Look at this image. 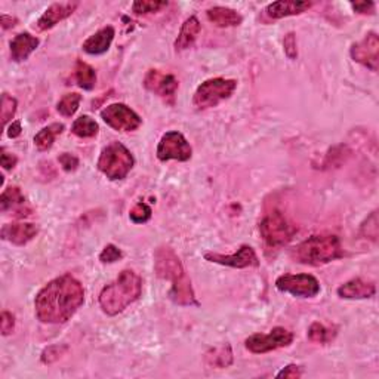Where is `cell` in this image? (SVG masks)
<instances>
[{
    "mask_svg": "<svg viewBox=\"0 0 379 379\" xmlns=\"http://www.w3.org/2000/svg\"><path fill=\"white\" fill-rule=\"evenodd\" d=\"M85 303V290L74 277L65 274L50 281L34 299L36 316L43 323H65Z\"/></svg>",
    "mask_w": 379,
    "mask_h": 379,
    "instance_id": "6da1fadb",
    "label": "cell"
},
{
    "mask_svg": "<svg viewBox=\"0 0 379 379\" xmlns=\"http://www.w3.org/2000/svg\"><path fill=\"white\" fill-rule=\"evenodd\" d=\"M154 273L163 280L172 281L169 292L171 299L177 305L191 307L199 305L191 286V280L187 276L182 262L169 246H160L154 252Z\"/></svg>",
    "mask_w": 379,
    "mask_h": 379,
    "instance_id": "7a4b0ae2",
    "label": "cell"
},
{
    "mask_svg": "<svg viewBox=\"0 0 379 379\" xmlns=\"http://www.w3.org/2000/svg\"><path fill=\"white\" fill-rule=\"evenodd\" d=\"M142 292V280L132 270H123L113 283L107 285L100 294V305L105 314L118 316L135 301H138Z\"/></svg>",
    "mask_w": 379,
    "mask_h": 379,
    "instance_id": "3957f363",
    "label": "cell"
},
{
    "mask_svg": "<svg viewBox=\"0 0 379 379\" xmlns=\"http://www.w3.org/2000/svg\"><path fill=\"white\" fill-rule=\"evenodd\" d=\"M341 241L335 235H314L304 240L292 250V258L299 264L320 267L338 258H343Z\"/></svg>",
    "mask_w": 379,
    "mask_h": 379,
    "instance_id": "277c9868",
    "label": "cell"
},
{
    "mask_svg": "<svg viewBox=\"0 0 379 379\" xmlns=\"http://www.w3.org/2000/svg\"><path fill=\"white\" fill-rule=\"evenodd\" d=\"M133 163L132 153L123 144L114 141L101 151L96 166L109 180L119 181L128 177Z\"/></svg>",
    "mask_w": 379,
    "mask_h": 379,
    "instance_id": "5b68a950",
    "label": "cell"
},
{
    "mask_svg": "<svg viewBox=\"0 0 379 379\" xmlns=\"http://www.w3.org/2000/svg\"><path fill=\"white\" fill-rule=\"evenodd\" d=\"M298 228L290 222L283 213L273 210L261 221L259 232L268 248L279 249L286 246L294 239Z\"/></svg>",
    "mask_w": 379,
    "mask_h": 379,
    "instance_id": "8992f818",
    "label": "cell"
},
{
    "mask_svg": "<svg viewBox=\"0 0 379 379\" xmlns=\"http://www.w3.org/2000/svg\"><path fill=\"white\" fill-rule=\"evenodd\" d=\"M236 87L237 82L235 79H222V77L209 79L197 87L193 104L200 110L212 109V107H217L219 102L228 100L235 94Z\"/></svg>",
    "mask_w": 379,
    "mask_h": 379,
    "instance_id": "52a82bcc",
    "label": "cell"
},
{
    "mask_svg": "<svg viewBox=\"0 0 379 379\" xmlns=\"http://www.w3.org/2000/svg\"><path fill=\"white\" fill-rule=\"evenodd\" d=\"M294 334L285 327H274L270 334H255L246 339V348L254 354H266L292 344Z\"/></svg>",
    "mask_w": 379,
    "mask_h": 379,
    "instance_id": "ba28073f",
    "label": "cell"
},
{
    "mask_svg": "<svg viewBox=\"0 0 379 379\" xmlns=\"http://www.w3.org/2000/svg\"><path fill=\"white\" fill-rule=\"evenodd\" d=\"M101 119L110 126V128L120 132H132L138 129L142 124V119L135 113L131 107L116 102L107 105L101 111Z\"/></svg>",
    "mask_w": 379,
    "mask_h": 379,
    "instance_id": "9c48e42d",
    "label": "cell"
},
{
    "mask_svg": "<svg viewBox=\"0 0 379 379\" xmlns=\"http://www.w3.org/2000/svg\"><path fill=\"white\" fill-rule=\"evenodd\" d=\"M191 154L193 150L188 141L178 131H171L164 133L158 145V159L160 162H187L191 159Z\"/></svg>",
    "mask_w": 379,
    "mask_h": 379,
    "instance_id": "30bf717a",
    "label": "cell"
},
{
    "mask_svg": "<svg viewBox=\"0 0 379 379\" xmlns=\"http://www.w3.org/2000/svg\"><path fill=\"white\" fill-rule=\"evenodd\" d=\"M276 288L299 298H314L320 292L318 280L311 274H283L276 280Z\"/></svg>",
    "mask_w": 379,
    "mask_h": 379,
    "instance_id": "8fae6325",
    "label": "cell"
},
{
    "mask_svg": "<svg viewBox=\"0 0 379 379\" xmlns=\"http://www.w3.org/2000/svg\"><path fill=\"white\" fill-rule=\"evenodd\" d=\"M144 86L145 89L159 95L163 101L173 105L180 82L173 74H164L159 70H150L144 79Z\"/></svg>",
    "mask_w": 379,
    "mask_h": 379,
    "instance_id": "7c38bea8",
    "label": "cell"
},
{
    "mask_svg": "<svg viewBox=\"0 0 379 379\" xmlns=\"http://www.w3.org/2000/svg\"><path fill=\"white\" fill-rule=\"evenodd\" d=\"M351 56L358 64L367 67L369 70L378 72L379 67V37L371 32L365 36L363 41L351 46Z\"/></svg>",
    "mask_w": 379,
    "mask_h": 379,
    "instance_id": "4fadbf2b",
    "label": "cell"
},
{
    "mask_svg": "<svg viewBox=\"0 0 379 379\" xmlns=\"http://www.w3.org/2000/svg\"><path fill=\"white\" fill-rule=\"evenodd\" d=\"M205 259L209 262H215V264L227 266L232 268H249V267L259 266L255 250L249 245H243L235 255H221V254H213V252H206Z\"/></svg>",
    "mask_w": 379,
    "mask_h": 379,
    "instance_id": "5bb4252c",
    "label": "cell"
},
{
    "mask_svg": "<svg viewBox=\"0 0 379 379\" xmlns=\"http://www.w3.org/2000/svg\"><path fill=\"white\" fill-rule=\"evenodd\" d=\"M79 8V2H61V3H52L50 8L46 9L45 14L41 17L37 21L39 30L46 32L51 30L58 23L63 21V19L72 17V14Z\"/></svg>",
    "mask_w": 379,
    "mask_h": 379,
    "instance_id": "9a60e30c",
    "label": "cell"
},
{
    "mask_svg": "<svg viewBox=\"0 0 379 379\" xmlns=\"http://www.w3.org/2000/svg\"><path fill=\"white\" fill-rule=\"evenodd\" d=\"M37 226L30 224V222H12V224L3 226L2 239L14 243L17 246H24L37 236Z\"/></svg>",
    "mask_w": 379,
    "mask_h": 379,
    "instance_id": "2e32d148",
    "label": "cell"
},
{
    "mask_svg": "<svg viewBox=\"0 0 379 379\" xmlns=\"http://www.w3.org/2000/svg\"><path fill=\"white\" fill-rule=\"evenodd\" d=\"M313 6V2L307 0H280V2L270 3L266 9V15L270 19H280L285 17L299 15Z\"/></svg>",
    "mask_w": 379,
    "mask_h": 379,
    "instance_id": "e0dca14e",
    "label": "cell"
},
{
    "mask_svg": "<svg viewBox=\"0 0 379 379\" xmlns=\"http://www.w3.org/2000/svg\"><path fill=\"white\" fill-rule=\"evenodd\" d=\"M376 292V288L372 281L363 280L360 277L347 281L338 288V296L344 299H367L372 298Z\"/></svg>",
    "mask_w": 379,
    "mask_h": 379,
    "instance_id": "ac0fdd59",
    "label": "cell"
},
{
    "mask_svg": "<svg viewBox=\"0 0 379 379\" xmlns=\"http://www.w3.org/2000/svg\"><path fill=\"white\" fill-rule=\"evenodd\" d=\"M114 36H116L114 28L111 25H107L87 39V41L83 43V51L89 55L105 54L110 50Z\"/></svg>",
    "mask_w": 379,
    "mask_h": 379,
    "instance_id": "d6986e66",
    "label": "cell"
},
{
    "mask_svg": "<svg viewBox=\"0 0 379 379\" xmlns=\"http://www.w3.org/2000/svg\"><path fill=\"white\" fill-rule=\"evenodd\" d=\"M39 39L32 36L30 33H19L15 36L11 42V56L17 63L25 61L39 46Z\"/></svg>",
    "mask_w": 379,
    "mask_h": 379,
    "instance_id": "ffe728a7",
    "label": "cell"
},
{
    "mask_svg": "<svg viewBox=\"0 0 379 379\" xmlns=\"http://www.w3.org/2000/svg\"><path fill=\"white\" fill-rule=\"evenodd\" d=\"M25 205H27V202H25L24 194L18 187H8L2 193V196H0V209H2V212L12 209L18 213V215L27 217L32 213V209L30 208L25 209Z\"/></svg>",
    "mask_w": 379,
    "mask_h": 379,
    "instance_id": "44dd1931",
    "label": "cell"
},
{
    "mask_svg": "<svg viewBox=\"0 0 379 379\" xmlns=\"http://www.w3.org/2000/svg\"><path fill=\"white\" fill-rule=\"evenodd\" d=\"M208 19L217 27H237L241 24V15L231 8L226 6H213L206 11Z\"/></svg>",
    "mask_w": 379,
    "mask_h": 379,
    "instance_id": "7402d4cb",
    "label": "cell"
},
{
    "mask_svg": "<svg viewBox=\"0 0 379 379\" xmlns=\"http://www.w3.org/2000/svg\"><path fill=\"white\" fill-rule=\"evenodd\" d=\"M202 30V25L196 17H190L186 19V23L182 24L181 32L175 41V50L177 51H186L196 42V39Z\"/></svg>",
    "mask_w": 379,
    "mask_h": 379,
    "instance_id": "603a6c76",
    "label": "cell"
},
{
    "mask_svg": "<svg viewBox=\"0 0 379 379\" xmlns=\"http://www.w3.org/2000/svg\"><path fill=\"white\" fill-rule=\"evenodd\" d=\"M63 131H64V124L61 123H52L50 126H46V128H43L34 137V145L41 151L50 150L54 145L55 138L58 135H61Z\"/></svg>",
    "mask_w": 379,
    "mask_h": 379,
    "instance_id": "cb8c5ba5",
    "label": "cell"
},
{
    "mask_svg": "<svg viewBox=\"0 0 379 379\" xmlns=\"http://www.w3.org/2000/svg\"><path fill=\"white\" fill-rule=\"evenodd\" d=\"M76 80L82 89L92 91L96 83V73L94 67L83 61H77L76 64Z\"/></svg>",
    "mask_w": 379,
    "mask_h": 379,
    "instance_id": "d4e9b609",
    "label": "cell"
},
{
    "mask_svg": "<svg viewBox=\"0 0 379 379\" xmlns=\"http://www.w3.org/2000/svg\"><path fill=\"white\" fill-rule=\"evenodd\" d=\"M98 131V123L92 118H89V116H80L79 119L74 120L72 126V132L79 138H94L96 137Z\"/></svg>",
    "mask_w": 379,
    "mask_h": 379,
    "instance_id": "484cf974",
    "label": "cell"
},
{
    "mask_svg": "<svg viewBox=\"0 0 379 379\" xmlns=\"http://www.w3.org/2000/svg\"><path fill=\"white\" fill-rule=\"evenodd\" d=\"M206 360L210 366L224 369L232 365V351L230 345H222L206 354Z\"/></svg>",
    "mask_w": 379,
    "mask_h": 379,
    "instance_id": "4316f807",
    "label": "cell"
},
{
    "mask_svg": "<svg viewBox=\"0 0 379 379\" xmlns=\"http://www.w3.org/2000/svg\"><path fill=\"white\" fill-rule=\"evenodd\" d=\"M82 101V96L79 94H67L63 98L58 101L56 104V110L60 114H63L64 118H72V116L76 114V111L79 110V105Z\"/></svg>",
    "mask_w": 379,
    "mask_h": 379,
    "instance_id": "83f0119b",
    "label": "cell"
},
{
    "mask_svg": "<svg viewBox=\"0 0 379 379\" xmlns=\"http://www.w3.org/2000/svg\"><path fill=\"white\" fill-rule=\"evenodd\" d=\"M335 332L334 330L327 329L322 323H313L308 329V339L316 344H327L334 339Z\"/></svg>",
    "mask_w": 379,
    "mask_h": 379,
    "instance_id": "f1b7e54d",
    "label": "cell"
},
{
    "mask_svg": "<svg viewBox=\"0 0 379 379\" xmlns=\"http://www.w3.org/2000/svg\"><path fill=\"white\" fill-rule=\"evenodd\" d=\"M360 236L365 239H369L372 241H378L379 236V226H378V212L373 210L371 215L367 217V219L363 222L360 227Z\"/></svg>",
    "mask_w": 379,
    "mask_h": 379,
    "instance_id": "f546056e",
    "label": "cell"
},
{
    "mask_svg": "<svg viewBox=\"0 0 379 379\" xmlns=\"http://www.w3.org/2000/svg\"><path fill=\"white\" fill-rule=\"evenodd\" d=\"M168 6V2H153V0H140L132 5V11L137 15L155 14Z\"/></svg>",
    "mask_w": 379,
    "mask_h": 379,
    "instance_id": "4dcf8cb0",
    "label": "cell"
},
{
    "mask_svg": "<svg viewBox=\"0 0 379 379\" xmlns=\"http://www.w3.org/2000/svg\"><path fill=\"white\" fill-rule=\"evenodd\" d=\"M151 208L149 205H145V203H137L131 212H129V218L135 224H144V222H147L151 218Z\"/></svg>",
    "mask_w": 379,
    "mask_h": 379,
    "instance_id": "1f68e13d",
    "label": "cell"
},
{
    "mask_svg": "<svg viewBox=\"0 0 379 379\" xmlns=\"http://www.w3.org/2000/svg\"><path fill=\"white\" fill-rule=\"evenodd\" d=\"M17 107H18V102L14 96L3 92V95H2V123H3V126H6V123L14 118L17 113Z\"/></svg>",
    "mask_w": 379,
    "mask_h": 379,
    "instance_id": "d6a6232c",
    "label": "cell"
},
{
    "mask_svg": "<svg viewBox=\"0 0 379 379\" xmlns=\"http://www.w3.org/2000/svg\"><path fill=\"white\" fill-rule=\"evenodd\" d=\"M67 351V347L64 345H51L43 349L42 353V362L45 365H51L56 360H60L61 356Z\"/></svg>",
    "mask_w": 379,
    "mask_h": 379,
    "instance_id": "836d02e7",
    "label": "cell"
},
{
    "mask_svg": "<svg viewBox=\"0 0 379 379\" xmlns=\"http://www.w3.org/2000/svg\"><path fill=\"white\" fill-rule=\"evenodd\" d=\"M123 257L122 250L114 245H107L100 254V261L102 264H113V262L119 261Z\"/></svg>",
    "mask_w": 379,
    "mask_h": 379,
    "instance_id": "e575fe53",
    "label": "cell"
},
{
    "mask_svg": "<svg viewBox=\"0 0 379 379\" xmlns=\"http://www.w3.org/2000/svg\"><path fill=\"white\" fill-rule=\"evenodd\" d=\"M58 162H60L65 172H73L77 169V166H79V159L70 153H63L60 158H58Z\"/></svg>",
    "mask_w": 379,
    "mask_h": 379,
    "instance_id": "d590c367",
    "label": "cell"
},
{
    "mask_svg": "<svg viewBox=\"0 0 379 379\" xmlns=\"http://www.w3.org/2000/svg\"><path fill=\"white\" fill-rule=\"evenodd\" d=\"M15 327V317L9 313V311H3L2 317H0V329H2V335L8 336L14 332Z\"/></svg>",
    "mask_w": 379,
    "mask_h": 379,
    "instance_id": "8d00e7d4",
    "label": "cell"
},
{
    "mask_svg": "<svg viewBox=\"0 0 379 379\" xmlns=\"http://www.w3.org/2000/svg\"><path fill=\"white\" fill-rule=\"evenodd\" d=\"M283 46H285V54L288 55L289 60H295L298 56V50H296V39L294 33H288L285 36Z\"/></svg>",
    "mask_w": 379,
    "mask_h": 379,
    "instance_id": "74e56055",
    "label": "cell"
},
{
    "mask_svg": "<svg viewBox=\"0 0 379 379\" xmlns=\"http://www.w3.org/2000/svg\"><path fill=\"white\" fill-rule=\"evenodd\" d=\"M301 376H303V367L296 365H289L281 369V371L276 375V378H290V379H296Z\"/></svg>",
    "mask_w": 379,
    "mask_h": 379,
    "instance_id": "f35d334b",
    "label": "cell"
},
{
    "mask_svg": "<svg viewBox=\"0 0 379 379\" xmlns=\"http://www.w3.org/2000/svg\"><path fill=\"white\" fill-rule=\"evenodd\" d=\"M0 163H2L5 171H11L15 168V164L18 163V159H17V155H14L12 153H8L5 149H2V151H0Z\"/></svg>",
    "mask_w": 379,
    "mask_h": 379,
    "instance_id": "ab89813d",
    "label": "cell"
},
{
    "mask_svg": "<svg viewBox=\"0 0 379 379\" xmlns=\"http://www.w3.org/2000/svg\"><path fill=\"white\" fill-rule=\"evenodd\" d=\"M351 6L357 14H362V15H372L375 12L373 2H356V3H351Z\"/></svg>",
    "mask_w": 379,
    "mask_h": 379,
    "instance_id": "60d3db41",
    "label": "cell"
},
{
    "mask_svg": "<svg viewBox=\"0 0 379 379\" xmlns=\"http://www.w3.org/2000/svg\"><path fill=\"white\" fill-rule=\"evenodd\" d=\"M21 122H14L11 126L8 128V137L9 138H18L21 135Z\"/></svg>",
    "mask_w": 379,
    "mask_h": 379,
    "instance_id": "b9f144b4",
    "label": "cell"
},
{
    "mask_svg": "<svg viewBox=\"0 0 379 379\" xmlns=\"http://www.w3.org/2000/svg\"><path fill=\"white\" fill-rule=\"evenodd\" d=\"M0 24H2L3 30H9V28H12L17 24V19L9 15H2V18H0Z\"/></svg>",
    "mask_w": 379,
    "mask_h": 379,
    "instance_id": "7bdbcfd3",
    "label": "cell"
}]
</instances>
